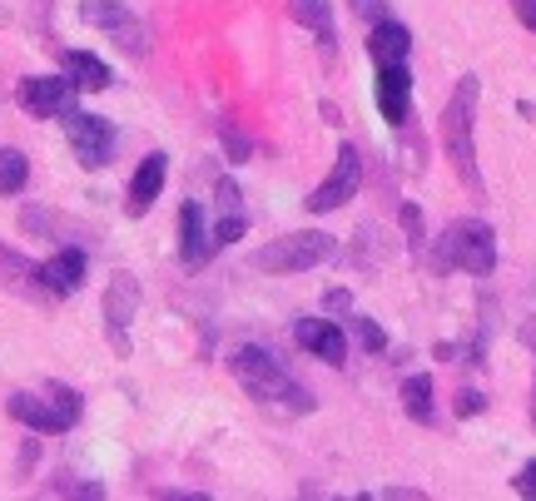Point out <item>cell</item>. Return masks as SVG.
<instances>
[{
    "label": "cell",
    "instance_id": "obj_1",
    "mask_svg": "<svg viewBox=\"0 0 536 501\" xmlns=\"http://www.w3.org/2000/svg\"><path fill=\"white\" fill-rule=\"evenodd\" d=\"M229 368H234V377L249 387V397H254V402L283 407V412H293V417L313 412V392H308L303 382H293L288 368H283L273 353H264V348H239Z\"/></svg>",
    "mask_w": 536,
    "mask_h": 501
},
{
    "label": "cell",
    "instance_id": "obj_2",
    "mask_svg": "<svg viewBox=\"0 0 536 501\" xmlns=\"http://www.w3.org/2000/svg\"><path fill=\"white\" fill-rule=\"evenodd\" d=\"M477 100H482V80L477 75H462V85L452 90L447 100V115H442V144H447V159L457 169V179L482 194V169H477V139H472V125H477Z\"/></svg>",
    "mask_w": 536,
    "mask_h": 501
},
{
    "label": "cell",
    "instance_id": "obj_3",
    "mask_svg": "<svg viewBox=\"0 0 536 501\" xmlns=\"http://www.w3.org/2000/svg\"><path fill=\"white\" fill-rule=\"evenodd\" d=\"M333 258V239L318 234V229H303V234H283L264 249L254 253V268L264 273H303V268H318Z\"/></svg>",
    "mask_w": 536,
    "mask_h": 501
},
{
    "label": "cell",
    "instance_id": "obj_4",
    "mask_svg": "<svg viewBox=\"0 0 536 501\" xmlns=\"http://www.w3.org/2000/svg\"><path fill=\"white\" fill-rule=\"evenodd\" d=\"M447 239H452V258H457L467 273L487 278V273L497 268V234H492V224H482V219H462V224L447 229Z\"/></svg>",
    "mask_w": 536,
    "mask_h": 501
},
{
    "label": "cell",
    "instance_id": "obj_5",
    "mask_svg": "<svg viewBox=\"0 0 536 501\" xmlns=\"http://www.w3.org/2000/svg\"><path fill=\"white\" fill-rule=\"evenodd\" d=\"M15 100H20L25 115L55 120V115H70V110H75V85L60 80V75H30V80L15 85Z\"/></svg>",
    "mask_w": 536,
    "mask_h": 501
},
{
    "label": "cell",
    "instance_id": "obj_6",
    "mask_svg": "<svg viewBox=\"0 0 536 501\" xmlns=\"http://www.w3.org/2000/svg\"><path fill=\"white\" fill-rule=\"evenodd\" d=\"M358 184H363V159H358V149H353V144H343V149H338L333 174L308 194V209H313V214H333V209H343V204L358 194Z\"/></svg>",
    "mask_w": 536,
    "mask_h": 501
},
{
    "label": "cell",
    "instance_id": "obj_7",
    "mask_svg": "<svg viewBox=\"0 0 536 501\" xmlns=\"http://www.w3.org/2000/svg\"><path fill=\"white\" fill-rule=\"evenodd\" d=\"M65 134H70V149L85 169H105L110 154H115V125L100 120V115H65Z\"/></svg>",
    "mask_w": 536,
    "mask_h": 501
},
{
    "label": "cell",
    "instance_id": "obj_8",
    "mask_svg": "<svg viewBox=\"0 0 536 501\" xmlns=\"http://www.w3.org/2000/svg\"><path fill=\"white\" fill-rule=\"evenodd\" d=\"M139 313V283L130 273H115L105 288V333L115 343V353H130V323Z\"/></svg>",
    "mask_w": 536,
    "mask_h": 501
},
{
    "label": "cell",
    "instance_id": "obj_9",
    "mask_svg": "<svg viewBox=\"0 0 536 501\" xmlns=\"http://www.w3.org/2000/svg\"><path fill=\"white\" fill-rule=\"evenodd\" d=\"M5 412L15 417V422H25L30 432H70L75 427V417L55 402V397H35V392H10V402H5Z\"/></svg>",
    "mask_w": 536,
    "mask_h": 501
},
{
    "label": "cell",
    "instance_id": "obj_10",
    "mask_svg": "<svg viewBox=\"0 0 536 501\" xmlns=\"http://www.w3.org/2000/svg\"><path fill=\"white\" fill-rule=\"evenodd\" d=\"M293 338H298V348H308L313 358H323V363H333V368H343V358H348V338H343L338 323L303 318V323L293 328Z\"/></svg>",
    "mask_w": 536,
    "mask_h": 501
},
{
    "label": "cell",
    "instance_id": "obj_11",
    "mask_svg": "<svg viewBox=\"0 0 536 501\" xmlns=\"http://www.w3.org/2000/svg\"><path fill=\"white\" fill-rule=\"evenodd\" d=\"M378 110L388 125H407L412 110V75L407 65H378Z\"/></svg>",
    "mask_w": 536,
    "mask_h": 501
},
{
    "label": "cell",
    "instance_id": "obj_12",
    "mask_svg": "<svg viewBox=\"0 0 536 501\" xmlns=\"http://www.w3.org/2000/svg\"><path fill=\"white\" fill-rule=\"evenodd\" d=\"M40 283L50 298H70L85 283V249H60L55 258L40 263Z\"/></svg>",
    "mask_w": 536,
    "mask_h": 501
},
{
    "label": "cell",
    "instance_id": "obj_13",
    "mask_svg": "<svg viewBox=\"0 0 536 501\" xmlns=\"http://www.w3.org/2000/svg\"><path fill=\"white\" fill-rule=\"evenodd\" d=\"M0 283L10 288V293H20V298H50L45 293V283H40V263H30L25 253H15V249H5L0 244Z\"/></svg>",
    "mask_w": 536,
    "mask_h": 501
},
{
    "label": "cell",
    "instance_id": "obj_14",
    "mask_svg": "<svg viewBox=\"0 0 536 501\" xmlns=\"http://www.w3.org/2000/svg\"><path fill=\"white\" fill-rule=\"evenodd\" d=\"M368 55H373L378 65H407V55H412V35H407V25H398V20H378L373 35H368Z\"/></svg>",
    "mask_w": 536,
    "mask_h": 501
},
{
    "label": "cell",
    "instance_id": "obj_15",
    "mask_svg": "<svg viewBox=\"0 0 536 501\" xmlns=\"http://www.w3.org/2000/svg\"><path fill=\"white\" fill-rule=\"evenodd\" d=\"M164 169H169V159L164 154H149L139 169H134L130 179V214L139 219V214H149V204L159 199V189H164Z\"/></svg>",
    "mask_w": 536,
    "mask_h": 501
},
{
    "label": "cell",
    "instance_id": "obj_16",
    "mask_svg": "<svg viewBox=\"0 0 536 501\" xmlns=\"http://www.w3.org/2000/svg\"><path fill=\"white\" fill-rule=\"evenodd\" d=\"M179 258H184V268H199L209 258V234H204V209L199 204L179 209Z\"/></svg>",
    "mask_w": 536,
    "mask_h": 501
},
{
    "label": "cell",
    "instance_id": "obj_17",
    "mask_svg": "<svg viewBox=\"0 0 536 501\" xmlns=\"http://www.w3.org/2000/svg\"><path fill=\"white\" fill-rule=\"evenodd\" d=\"M65 75H70L75 90H110V70L90 50H65Z\"/></svg>",
    "mask_w": 536,
    "mask_h": 501
},
{
    "label": "cell",
    "instance_id": "obj_18",
    "mask_svg": "<svg viewBox=\"0 0 536 501\" xmlns=\"http://www.w3.org/2000/svg\"><path fill=\"white\" fill-rule=\"evenodd\" d=\"M293 20L298 25H308L313 35H318V45H323V55L333 60V15H328V0H293Z\"/></svg>",
    "mask_w": 536,
    "mask_h": 501
},
{
    "label": "cell",
    "instance_id": "obj_19",
    "mask_svg": "<svg viewBox=\"0 0 536 501\" xmlns=\"http://www.w3.org/2000/svg\"><path fill=\"white\" fill-rule=\"evenodd\" d=\"M20 229H25V234H35V239H60V234H80L75 224H65L60 214H50V209H40V204H25V209H20Z\"/></svg>",
    "mask_w": 536,
    "mask_h": 501
},
{
    "label": "cell",
    "instance_id": "obj_20",
    "mask_svg": "<svg viewBox=\"0 0 536 501\" xmlns=\"http://www.w3.org/2000/svg\"><path fill=\"white\" fill-rule=\"evenodd\" d=\"M402 407L412 422H432V377L427 373H412L402 382Z\"/></svg>",
    "mask_w": 536,
    "mask_h": 501
},
{
    "label": "cell",
    "instance_id": "obj_21",
    "mask_svg": "<svg viewBox=\"0 0 536 501\" xmlns=\"http://www.w3.org/2000/svg\"><path fill=\"white\" fill-rule=\"evenodd\" d=\"M30 179V159L20 149H0V194H20Z\"/></svg>",
    "mask_w": 536,
    "mask_h": 501
},
{
    "label": "cell",
    "instance_id": "obj_22",
    "mask_svg": "<svg viewBox=\"0 0 536 501\" xmlns=\"http://www.w3.org/2000/svg\"><path fill=\"white\" fill-rule=\"evenodd\" d=\"M80 15H85L90 25H100V30H115V25L130 15V5H125V0H85Z\"/></svg>",
    "mask_w": 536,
    "mask_h": 501
},
{
    "label": "cell",
    "instance_id": "obj_23",
    "mask_svg": "<svg viewBox=\"0 0 536 501\" xmlns=\"http://www.w3.org/2000/svg\"><path fill=\"white\" fill-rule=\"evenodd\" d=\"M110 35L120 40V50H125V55H134V60H144V55H149V30H144L134 15H125V20H120Z\"/></svg>",
    "mask_w": 536,
    "mask_h": 501
},
{
    "label": "cell",
    "instance_id": "obj_24",
    "mask_svg": "<svg viewBox=\"0 0 536 501\" xmlns=\"http://www.w3.org/2000/svg\"><path fill=\"white\" fill-rule=\"evenodd\" d=\"M244 229H249V219H244L239 209H229V214L219 219V229L209 234V253H214V249H229L234 239H244Z\"/></svg>",
    "mask_w": 536,
    "mask_h": 501
},
{
    "label": "cell",
    "instance_id": "obj_25",
    "mask_svg": "<svg viewBox=\"0 0 536 501\" xmlns=\"http://www.w3.org/2000/svg\"><path fill=\"white\" fill-rule=\"evenodd\" d=\"M219 139H224V149H229V159H234V164H249L254 144L239 134V125H219Z\"/></svg>",
    "mask_w": 536,
    "mask_h": 501
},
{
    "label": "cell",
    "instance_id": "obj_26",
    "mask_svg": "<svg viewBox=\"0 0 536 501\" xmlns=\"http://www.w3.org/2000/svg\"><path fill=\"white\" fill-rule=\"evenodd\" d=\"M353 333H358V343H363L368 353H383V348H388V338H383V328H378L373 318H353Z\"/></svg>",
    "mask_w": 536,
    "mask_h": 501
},
{
    "label": "cell",
    "instance_id": "obj_27",
    "mask_svg": "<svg viewBox=\"0 0 536 501\" xmlns=\"http://www.w3.org/2000/svg\"><path fill=\"white\" fill-rule=\"evenodd\" d=\"M50 492H55V497H105L100 482H75V477H60Z\"/></svg>",
    "mask_w": 536,
    "mask_h": 501
},
{
    "label": "cell",
    "instance_id": "obj_28",
    "mask_svg": "<svg viewBox=\"0 0 536 501\" xmlns=\"http://www.w3.org/2000/svg\"><path fill=\"white\" fill-rule=\"evenodd\" d=\"M402 229H407V239H412V253L422 258V209H417V204H402Z\"/></svg>",
    "mask_w": 536,
    "mask_h": 501
},
{
    "label": "cell",
    "instance_id": "obj_29",
    "mask_svg": "<svg viewBox=\"0 0 536 501\" xmlns=\"http://www.w3.org/2000/svg\"><path fill=\"white\" fill-rule=\"evenodd\" d=\"M487 407V397L482 392H457V417H477Z\"/></svg>",
    "mask_w": 536,
    "mask_h": 501
},
{
    "label": "cell",
    "instance_id": "obj_30",
    "mask_svg": "<svg viewBox=\"0 0 536 501\" xmlns=\"http://www.w3.org/2000/svg\"><path fill=\"white\" fill-rule=\"evenodd\" d=\"M512 487H517V497H536V462H527V467L517 472V482H512Z\"/></svg>",
    "mask_w": 536,
    "mask_h": 501
},
{
    "label": "cell",
    "instance_id": "obj_31",
    "mask_svg": "<svg viewBox=\"0 0 536 501\" xmlns=\"http://www.w3.org/2000/svg\"><path fill=\"white\" fill-rule=\"evenodd\" d=\"M323 308H333V313H348V308H353V293H348V288H333V293H323Z\"/></svg>",
    "mask_w": 536,
    "mask_h": 501
},
{
    "label": "cell",
    "instance_id": "obj_32",
    "mask_svg": "<svg viewBox=\"0 0 536 501\" xmlns=\"http://www.w3.org/2000/svg\"><path fill=\"white\" fill-rule=\"evenodd\" d=\"M512 10H517V20L536 35V0H512Z\"/></svg>",
    "mask_w": 536,
    "mask_h": 501
},
{
    "label": "cell",
    "instance_id": "obj_33",
    "mask_svg": "<svg viewBox=\"0 0 536 501\" xmlns=\"http://www.w3.org/2000/svg\"><path fill=\"white\" fill-rule=\"evenodd\" d=\"M219 204H224V209H239V189H234V179H219Z\"/></svg>",
    "mask_w": 536,
    "mask_h": 501
},
{
    "label": "cell",
    "instance_id": "obj_34",
    "mask_svg": "<svg viewBox=\"0 0 536 501\" xmlns=\"http://www.w3.org/2000/svg\"><path fill=\"white\" fill-rule=\"evenodd\" d=\"M378 5H383V0H353V10H358V15H373Z\"/></svg>",
    "mask_w": 536,
    "mask_h": 501
},
{
    "label": "cell",
    "instance_id": "obj_35",
    "mask_svg": "<svg viewBox=\"0 0 536 501\" xmlns=\"http://www.w3.org/2000/svg\"><path fill=\"white\" fill-rule=\"evenodd\" d=\"M532 422H536V387H532Z\"/></svg>",
    "mask_w": 536,
    "mask_h": 501
}]
</instances>
